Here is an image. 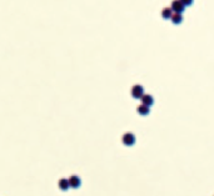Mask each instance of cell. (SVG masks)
Instances as JSON below:
<instances>
[{"label":"cell","instance_id":"obj_4","mask_svg":"<svg viewBox=\"0 0 214 196\" xmlns=\"http://www.w3.org/2000/svg\"><path fill=\"white\" fill-rule=\"evenodd\" d=\"M69 184H70V187L73 189H78V187H80L82 185V180L79 176H76V175H73L69 178Z\"/></svg>","mask_w":214,"mask_h":196},{"label":"cell","instance_id":"obj_6","mask_svg":"<svg viewBox=\"0 0 214 196\" xmlns=\"http://www.w3.org/2000/svg\"><path fill=\"white\" fill-rule=\"evenodd\" d=\"M58 186H59V189H60V190L67 191V190L70 187L69 179H60V180H59V182H58Z\"/></svg>","mask_w":214,"mask_h":196},{"label":"cell","instance_id":"obj_5","mask_svg":"<svg viewBox=\"0 0 214 196\" xmlns=\"http://www.w3.org/2000/svg\"><path fill=\"white\" fill-rule=\"evenodd\" d=\"M142 104H144L147 106H151L154 104V97L151 95H149V94H144L142 96Z\"/></svg>","mask_w":214,"mask_h":196},{"label":"cell","instance_id":"obj_1","mask_svg":"<svg viewBox=\"0 0 214 196\" xmlns=\"http://www.w3.org/2000/svg\"><path fill=\"white\" fill-rule=\"evenodd\" d=\"M144 95V89L142 85H134L131 88V96L135 99H142V96Z\"/></svg>","mask_w":214,"mask_h":196},{"label":"cell","instance_id":"obj_3","mask_svg":"<svg viewBox=\"0 0 214 196\" xmlns=\"http://www.w3.org/2000/svg\"><path fill=\"white\" fill-rule=\"evenodd\" d=\"M123 144L127 146H131L135 144V136L131 132H127L123 135Z\"/></svg>","mask_w":214,"mask_h":196},{"label":"cell","instance_id":"obj_9","mask_svg":"<svg viewBox=\"0 0 214 196\" xmlns=\"http://www.w3.org/2000/svg\"><path fill=\"white\" fill-rule=\"evenodd\" d=\"M172 15H173V10H172V8H164V9H163V11H162V16H163L164 19H170Z\"/></svg>","mask_w":214,"mask_h":196},{"label":"cell","instance_id":"obj_10","mask_svg":"<svg viewBox=\"0 0 214 196\" xmlns=\"http://www.w3.org/2000/svg\"><path fill=\"white\" fill-rule=\"evenodd\" d=\"M180 2L185 5V6H189V5H192L193 4V0H180Z\"/></svg>","mask_w":214,"mask_h":196},{"label":"cell","instance_id":"obj_8","mask_svg":"<svg viewBox=\"0 0 214 196\" xmlns=\"http://www.w3.org/2000/svg\"><path fill=\"white\" fill-rule=\"evenodd\" d=\"M138 112L140 114V115H148L149 114V106H147V105H144V104H142V105H139L138 106Z\"/></svg>","mask_w":214,"mask_h":196},{"label":"cell","instance_id":"obj_7","mask_svg":"<svg viewBox=\"0 0 214 196\" xmlns=\"http://www.w3.org/2000/svg\"><path fill=\"white\" fill-rule=\"evenodd\" d=\"M170 20L173 22V24H180L183 22V15L180 13H173Z\"/></svg>","mask_w":214,"mask_h":196},{"label":"cell","instance_id":"obj_2","mask_svg":"<svg viewBox=\"0 0 214 196\" xmlns=\"http://www.w3.org/2000/svg\"><path fill=\"white\" fill-rule=\"evenodd\" d=\"M184 8H185V5L180 2V0H173L172 2V10H173V13H183L184 11Z\"/></svg>","mask_w":214,"mask_h":196}]
</instances>
